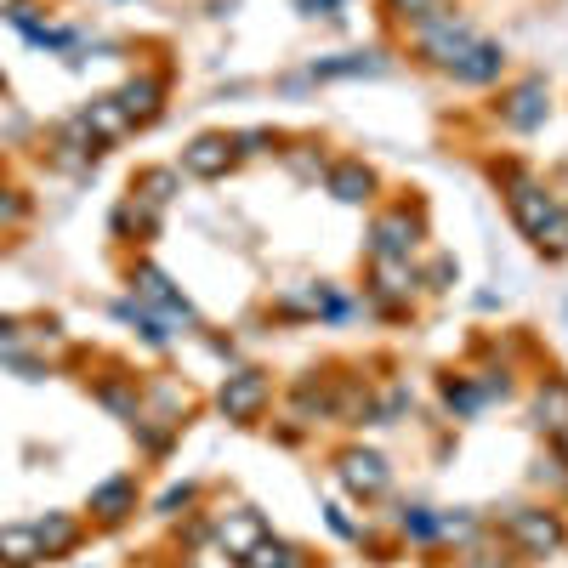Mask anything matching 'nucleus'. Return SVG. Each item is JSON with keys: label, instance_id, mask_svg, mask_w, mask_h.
<instances>
[{"label": "nucleus", "instance_id": "1a4fd4ad", "mask_svg": "<svg viewBox=\"0 0 568 568\" xmlns=\"http://www.w3.org/2000/svg\"><path fill=\"white\" fill-rule=\"evenodd\" d=\"M540 426L568 432V387H563V381H551V387L540 392Z\"/></svg>", "mask_w": 568, "mask_h": 568}, {"label": "nucleus", "instance_id": "6e6552de", "mask_svg": "<svg viewBox=\"0 0 568 568\" xmlns=\"http://www.w3.org/2000/svg\"><path fill=\"white\" fill-rule=\"evenodd\" d=\"M120 108L131 120H154V108H160V80H131L120 97Z\"/></svg>", "mask_w": 568, "mask_h": 568}, {"label": "nucleus", "instance_id": "423d86ee", "mask_svg": "<svg viewBox=\"0 0 568 568\" xmlns=\"http://www.w3.org/2000/svg\"><path fill=\"white\" fill-rule=\"evenodd\" d=\"M506 120H512L517 131H529V125H540V120H546V91H540V86L529 80V86H523V91L512 97V108H506Z\"/></svg>", "mask_w": 568, "mask_h": 568}, {"label": "nucleus", "instance_id": "9d476101", "mask_svg": "<svg viewBox=\"0 0 568 568\" xmlns=\"http://www.w3.org/2000/svg\"><path fill=\"white\" fill-rule=\"evenodd\" d=\"M330 188H336V199L358 205V199L370 194V171H364V165H341L336 177H330Z\"/></svg>", "mask_w": 568, "mask_h": 568}, {"label": "nucleus", "instance_id": "0eeeda50", "mask_svg": "<svg viewBox=\"0 0 568 568\" xmlns=\"http://www.w3.org/2000/svg\"><path fill=\"white\" fill-rule=\"evenodd\" d=\"M0 557H6L12 568H29L40 557V534L35 529H6L0 534Z\"/></svg>", "mask_w": 568, "mask_h": 568}, {"label": "nucleus", "instance_id": "f03ea898", "mask_svg": "<svg viewBox=\"0 0 568 568\" xmlns=\"http://www.w3.org/2000/svg\"><path fill=\"white\" fill-rule=\"evenodd\" d=\"M512 534L534 551V557H546V551L557 546V540H563L557 517H546V512H517V517H512Z\"/></svg>", "mask_w": 568, "mask_h": 568}, {"label": "nucleus", "instance_id": "20e7f679", "mask_svg": "<svg viewBox=\"0 0 568 568\" xmlns=\"http://www.w3.org/2000/svg\"><path fill=\"white\" fill-rule=\"evenodd\" d=\"M188 171H194V177H222V171H228V142L199 137L194 148H188Z\"/></svg>", "mask_w": 568, "mask_h": 568}, {"label": "nucleus", "instance_id": "39448f33", "mask_svg": "<svg viewBox=\"0 0 568 568\" xmlns=\"http://www.w3.org/2000/svg\"><path fill=\"white\" fill-rule=\"evenodd\" d=\"M341 478L353 483V489H364V495H375V489H387V466L375 461V455H347Z\"/></svg>", "mask_w": 568, "mask_h": 568}, {"label": "nucleus", "instance_id": "4468645a", "mask_svg": "<svg viewBox=\"0 0 568 568\" xmlns=\"http://www.w3.org/2000/svg\"><path fill=\"white\" fill-rule=\"evenodd\" d=\"M125 500H131V483H108V489H103V495H97V500H91V512H103V517H120V506H125Z\"/></svg>", "mask_w": 568, "mask_h": 568}, {"label": "nucleus", "instance_id": "ddd939ff", "mask_svg": "<svg viewBox=\"0 0 568 568\" xmlns=\"http://www.w3.org/2000/svg\"><path fill=\"white\" fill-rule=\"evenodd\" d=\"M466 57H472V63H461V69H455L461 80H489V74L500 69V46H472Z\"/></svg>", "mask_w": 568, "mask_h": 568}, {"label": "nucleus", "instance_id": "9b49d317", "mask_svg": "<svg viewBox=\"0 0 568 568\" xmlns=\"http://www.w3.org/2000/svg\"><path fill=\"white\" fill-rule=\"evenodd\" d=\"M125 120H131V114L120 108V97H103V103H91V114H86V125H97L103 137H120Z\"/></svg>", "mask_w": 568, "mask_h": 568}, {"label": "nucleus", "instance_id": "f8f14e48", "mask_svg": "<svg viewBox=\"0 0 568 568\" xmlns=\"http://www.w3.org/2000/svg\"><path fill=\"white\" fill-rule=\"evenodd\" d=\"M375 239H381V250H409L415 245V222H404V216H387V222H381V228H375Z\"/></svg>", "mask_w": 568, "mask_h": 568}, {"label": "nucleus", "instance_id": "7ed1b4c3", "mask_svg": "<svg viewBox=\"0 0 568 568\" xmlns=\"http://www.w3.org/2000/svg\"><path fill=\"white\" fill-rule=\"evenodd\" d=\"M512 211H517V222H523L529 233H546V222H551V199L540 194V188H529V182H517Z\"/></svg>", "mask_w": 568, "mask_h": 568}, {"label": "nucleus", "instance_id": "f257e3e1", "mask_svg": "<svg viewBox=\"0 0 568 568\" xmlns=\"http://www.w3.org/2000/svg\"><path fill=\"white\" fill-rule=\"evenodd\" d=\"M262 404H267V375H262V370L233 375L228 392H222V409H228L233 421H250V415H256Z\"/></svg>", "mask_w": 568, "mask_h": 568}]
</instances>
